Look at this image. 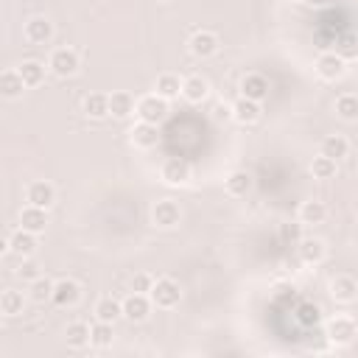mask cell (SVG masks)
Masks as SVG:
<instances>
[{
	"mask_svg": "<svg viewBox=\"0 0 358 358\" xmlns=\"http://www.w3.org/2000/svg\"><path fill=\"white\" fill-rule=\"evenodd\" d=\"M64 341L70 350H84L92 344V324L87 322H70L64 327Z\"/></svg>",
	"mask_w": 358,
	"mask_h": 358,
	"instance_id": "22",
	"label": "cell"
},
{
	"mask_svg": "<svg viewBox=\"0 0 358 358\" xmlns=\"http://www.w3.org/2000/svg\"><path fill=\"white\" fill-rule=\"evenodd\" d=\"M296 257L305 263V266H316L327 257V243L322 238H302L296 243Z\"/></svg>",
	"mask_w": 358,
	"mask_h": 358,
	"instance_id": "17",
	"label": "cell"
},
{
	"mask_svg": "<svg viewBox=\"0 0 358 358\" xmlns=\"http://www.w3.org/2000/svg\"><path fill=\"white\" fill-rule=\"evenodd\" d=\"M112 341H115L112 322H98L95 319V324H92V347L95 350H106V347H112Z\"/></svg>",
	"mask_w": 358,
	"mask_h": 358,
	"instance_id": "35",
	"label": "cell"
},
{
	"mask_svg": "<svg viewBox=\"0 0 358 358\" xmlns=\"http://www.w3.org/2000/svg\"><path fill=\"white\" fill-rule=\"evenodd\" d=\"M218 48H221L218 34H215V31H207V28L193 31L190 39H187V50H190L196 59H210V56L218 53Z\"/></svg>",
	"mask_w": 358,
	"mask_h": 358,
	"instance_id": "6",
	"label": "cell"
},
{
	"mask_svg": "<svg viewBox=\"0 0 358 358\" xmlns=\"http://www.w3.org/2000/svg\"><path fill=\"white\" fill-rule=\"evenodd\" d=\"M22 308H25V299H22V291H17V288H6L3 294H0V313L3 316H20L22 313Z\"/></svg>",
	"mask_w": 358,
	"mask_h": 358,
	"instance_id": "32",
	"label": "cell"
},
{
	"mask_svg": "<svg viewBox=\"0 0 358 358\" xmlns=\"http://www.w3.org/2000/svg\"><path fill=\"white\" fill-rule=\"evenodd\" d=\"M324 336H327V341L333 347H350L355 341V336H358V322L352 316H333L327 322Z\"/></svg>",
	"mask_w": 358,
	"mask_h": 358,
	"instance_id": "2",
	"label": "cell"
},
{
	"mask_svg": "<svg viewBox=\"0 0 358 358\" xmlns=\"http://www.w3.org/2000/svg\"><path fill=\"white\" fill-rule=\"evenodd\" d=\"M151 308H154L151 296H148V294H140V291H131V294L123 299V316H126L129 322H145L148 313H151Z\"/></svg>",
	"mask_w": 358,
	"mask_h": 358,
	"instance_id": "14",
	"label": "cell"
},
{
	"mask_svg": "<svg viewBox=\"0 0 358 358\" xmlns=\"http://www.w3.org/2000/svg\"><path fill=\"white\" fill-rule=\"evenodd\" d=\"M17 218H20V227L22 229H31L36 235H42L45 227H48V210L45 207H36V204H25Z\"/></svg>",
	"mask_w": 358,
	"mask_h": 358,
	"instance_id": "19",
	"label": "cell"
},
{
	"mask_svg": "<svg viewBox=\"0 0 358 358\" xmlns=\"http://www.w3.org/2000/svg\"><path fill=\"white\" fill-rule=\"evenodd\" d=\"M207 95H210V81L204 76L190 73L182 78V98L187 103H201V101H207Z\"/></svg>",
	"mask_w": 358,
	"mask_h": 358,
	"instance_id": "16",
	"label": "cell"
},
{
	"mask_svg": "<svg viewBox=\"0 0 358 358\" xmlns=\"http://www.w3.org/2000/svg\"><path fill=\"white\" fill-rule=\"evenodd\" d=\"M53 282H56V280L36 277V280L31 282V299H34V302H45V299H50V296H53Z\"/></svg>",
	"mask_w": 358,
	"mask_h": 358,
	"instance_id": "36",
	"label": "cell"
},
{
	"mask_svg": "<svg viewBox=\"0 0 358 358\" xmlns=\"http://www.w3.org/2000/svg\"><path fill=\"white\" fill-rule=\"evenodd\" d=\"M182 221V207L173 199H159L151 204V224L157 229H173Z\"/></svg>",
	"mask_w": 358,
	"mask_h": 358,
	"instance_id": "5",
	"label": "cell"
},
{
	"mask_svg": "<svg viewBox=\"0 0 358 358\" xmlns=\"http://www.w3.org/2000/svg\"><path fill=\"white\" fill-rule=\"evenodd\" d=\"M154 92L162 95L165 101H173L182 95V78L176 73H159L157 76V84H154Z\"/></svg>",
	"mask_w": 358,
	"mask_h": 358,
	"instance_id": "28",
	"label": "cell"
},
{
	"mask_svg": "<svg viewBox=\"0 0 358 358\" xmlns=\"http://www.w3.org/2000/svg\"><path fill=\"white\" fill-rule=\"evenodd\" d=\"M308 6H313V8H324V6H330L333 0H305Z\"/></svg>",
	"mask_w": 358,
	"mask_h": 358,
	"instance_id": "41",
	"label": "cell"
},
{
	"mask_svg": "<svg viewBox=\"0 0 358 358\" xmlns=\"http://www.w3.org/2000/svg\"><path fill=\"white\" fill-rule=\"evenodd\" d=\"M159 179L171 187H179L190 179V162L182 159V157H168L162 165H159Z\"/></svg>",
	"mask_w": 358,
	"mask_h": 358,
	"instance_id": "9",
	"label": "cell"
},
{
	"mask_svg": "<svg viewBox=\"0 0 358 358\" xmlns=\"http://www.w3.org/2000/svg\"><path fill=\"white\" fill-rule=\"evenodd\" d=\"M17 70H20L22 81H25V87H39L45 81V70L48 67L39 59H25L22 64H17Z\"/></svg>",
	"mask_w": 358,
	"mask_h": 358,
	"instance_id": "30",
	"label": "cell"
},
{
	"mask_svg": "<svg viewBox=\"0 0 358 358\" xmlns=\"http://www.w3.org/2000/svg\"><path fill=\"white\" fill-rule=\"evenodd\" d=\"M352 213H355V215H358V196H355V199H352Z\"/></svg>",
	"mask_w": 358,
	"mask_h": 358,
	"instance_id": "42",
	"label": "cell"
},
{
	"mask_svg": "<svg viewBox=\"0 0 358 358\" xmlns=\"http://www.w3.org/2000/svg\"><path fill=\"white\" fill-rule=\"evenodd\" d=\"M148 296H151L154 308L171 310V308H176L182 302V288H179V282L173 277H159V280H154V288L148 291Z\"/></svg>",
	"mask_w": 358,
	"mask_h": 358,
	"instance_id": "1",
	"label": "cell"
},
{
	"mask_svg": "<svg viewBox=\"0 0 358 358\" xmlns=\"http://www.w3.org/2000/svg\"><path fill=\"white\" fill-rule=\"evenodd\" d=\"M336 53L341 59H358V36L355 34H347L336 42Z\"/></svg>",
	"mask_w": 358,
	"mask_h": 358,
	"instance_id": "38",
	"label": "cell"
},
{
	"mask_svg": "<svg viewBox=\"0 0 358 358\" xmlns=\"http://www.w3.org/2000/svg\"><path fill=\"white\" fill-rule=\"evenodd\" d=\"M294 319H296L302 327H316V324L322 322V310H319V305H313V302H299L296 310H294Z\"/></svg>",
	"mask_w": 358,
	"mask_h": 358,
	"instance_id": "34",
	"label": "cell"
},
{
	"mask_svg": "<svg viewBox=\"0 0 358 358\" xmlns=\"http://www.w3.org/2000/svg\"><path fill=\"white\" fill-rule=\"evenodd\" d=\"M330 291V299L338 302V305H350V302H358V280L350 277V274H336L327 285Z\"/></svg>",
	"mask_w": 358,
	"mask_h": 358,
	"instance_id": "8",
	"label": "cell"
},
{
	"mask_svg": "<svg viewBox=\"0 0 358 358\" xmlns=\"http://www.w3.org/2000/svg\"><path fill=\"white\" fill-rule=\"evenodd\" d=\"M154 288V277L151 274H145V271H140V274H134V280H131V291H140V294H148Z\"/></svg>",
	"mask_w": 358,
	"mask_h": 358,
	"instance_id": "39",
	"label": "cell"
},
{
	"mask_svg": "<svg viewBox=\"0 0 358 358\" xmlns=\"http://www.w3.org/2000/svg\"><path fill=\"white\" fill-rule=\"evenodd\" d=\"M14 274L22 280V282H34L36 277H42V271H39V266L31 260V257H20V266L14 268Z\"/></svg>",
	"mask_w": 358,
	"mask_h": 358,
	"instance_id": "37",
	"label": "cell"
},
{
	"mask_svg": "<svg viewBox=\"0 0 358 358\" xmlns=\"http://www.w3.org/2000/svg\"><path fill=\"white\" fill-rule=\"evenodd\" d=\"M134 115H137L140 120H145V123H154V126H159V123L168 117V101H165L162 95H157V92H148V95L137 98Z\"/></svg>",
	"mask_w": 358,
	"mask_h": 358,
	"instance_id": "3",
	"label": "cell"
},
{
	"mask_svg": "<svg viewBox=\"0 0 358 358\" xmlns=\"http://www.w3.org/2000/svg\"><path fill=\"white\" fill-rule=\"evenodd\" d=\"M255 187V176L249 171H232L227 179H224V190L232 196V199H243L249 196Z\"/></svg>",
	"mask_w": 358,
	"mask_h": 358,
	"instance_id": "21",
	"label": "cell"
},
{
	"mask_svg": "<svg viewBox=\"0 0 358 358\" xmlns=\"http://www.w3.org/2000/svg\"><path fill=\"white\" fill-rule=\"evenodd\" d=\"M241 95L243 98H249V101H266L268 98V90H271V84H268V78L263 76V73H246L243 78H241Z\"/></svg>",
	"mask_w": 358,
	"mask_h": 358,
	"instance_id": "15",
	"label": "cell"
},
{
	"mask_svg": "<svg viewBox=\"0 0 358 358\" xmlns=\"http://www.w3.org/2000/svg\"><path fill=\"white\" fill-rule=\"evenodd\" d=\"M25 201L50 210L53 201H56V187H53L48 179H34V182H28V187H25Z\"/></svg>",
	"mask_w": 358,
	"mask_h": 358,
	"instance_id": "13",
	"label": "cell"
},
{
	"mask_svg": "<svg viewBox=\"0 0 358 358\" xmlns=\"http://www.w3.org/2000/svg\"><path fill=\"white\" fill-rule=\"evenodd\" d=\"M213 117H215V120H227V117H232V106H227V103H218V106L213 109Z\"/></svg>",
	"mask_w": 358,
	"mask_h": 358,
	"instance_id": "40",
	"label": "cell"
},
{
	"mask_svg": "<svg viewBox=\"0 0 358 358\" xmlns=\"http://www.w3.org/2000/svg\"><path fill=\"white\" fill-rule=\"evenodd\" d=\"M134 106H137V101L126 90H117V92L109 95V115L117 117V120H126L129 115H134Z\"/></svg>",
	"mask_w": 358,
	"mask_h": 358,
	"instance_id": "24",
	"label": "cell"
},
{
	"mask_svg": "<svg viewBox=\"0 0 358 358\" xmlns=\"http://www.w3.org/2000/svg\"><path fill=\"white\" fill-rule=\"evenodd\" d=\"M333 112H336L338 120H344V123H355V120H358V95H355V92H344V95H338L336 103H333Z\"/></svg>",
	"mask_w": 358,
	"mask_h": 358,
	"instance_id": "27",
	"label": "cell"
},
{
	"mask_svg": "<svg viewBox=\"0 0 358 358\" xmlns=\"http://www.w3.org/2000/svg\"><path fill=\"white\" fill-rule=\"evenodd\" d=\"M260 115H263L260 101H249V98L241 95V98L232 103V120L241 123V126H252V123H257Z\"/></svg>",
	"mask_w": 358,
	"mask_h": 358,
	"instance_id": "18",
	"label": "cell"
},
{
	"mask_svg": "<svg viewBox=\"0 0 358 358\" xmlns=\"http://www.w3.org/2000/svg\"><path fill=\"white\" fill-rule=\"evenodd\" d=\"M95 319L98 322H117L120 316H123V302L120 299H115V296H101L98 302H95Z\"/></svg>",
	"mask_w": 358,
	"mask_h": 358,
	"instance_id": "26",
	"label": "cell"
},
{
	"mask_svg": "<svg viewBox=\"0 0 358 358\" xmlns=\"http://www.w3.org/2000/svg\"><path fill=\"white\" fill-rule=\"evenodd\" d=\"M310 173H313V179L327 182V179H333V176L338 173V159L319 154V157H313V162H310Z\"/></svg>",
	"mask_w": 358,
	"mask_h": 358,
	"instance_id": "33",
	"label": "cell"
},
{
	"mask_svg": "<svg viewBox=\"0 0 358 358\" xmlns=\"http://www.w3.org/2000/svg\"><path fill=\"white\" fill-rule=\"evenodd\" d=\"M50 36H53V22L48 17H31L22 25V39L28 45H48Z\"/></svg>",
	"mask_w": 358,
	"mask_h": 358,
	"instance_id": "12",
	"label": "cell"
},
{
	"mask_svg": "<svg viewBox=\"0 0 358 358\" xmlns=\"http://www.w3.org/2000/svg\"><path fill=\"white\" fill-rule=\"evenodd\" d=\"M81 299V285L73 280V277H62L53 282V296L50 302L59 305V308H76Z\"/></svg>",
	"mask_w": 358,
	"mask_h": 358,
	"instance_id": "11",
	"label": "cell"
},
{
	"mask_svg": "<svg viewBox=\"0 0 358 358\" xmlns=\"http://www.w3.org/2000/svg\"><path fill=\"white\" fill-rule=\"evenodd\" d=\"M313 70L322 81H338L347 73V59H341L336 50H327V53H319Z\"/></svg>",
	"mask_w": 358,
	"mask_h": 358,
	"instance_id": "7",
	"label": "cell"
},
{
	"mask_svg": "<svg viewBox=\"0 0 358 358\" xmlns=\"http://www.w3.org/2000/svg\"><path fill=\"white\" fill-rule=\"evenodd\" d=\"M129 140H131V145H134V148L148 151V148H154V145H157L159 134H157V126H154V123L140 120V123H134V126L129 129Z\"/></svg>",
	"mask_w": 358,
	"mask_h": 358,
	"instance_id": "20",
	"label": "cell"
},
{
	"mask_svg": "<svg viewBox=\"0 0 358 358\" xmlns=\"http://www.w3.org/2000/svg\"><path fill=\"white\" fill-rule=\"evenodd\" d=\"M299 221L302 224H322L327 218V204L324 201H316V199H308L299 204Z\"/></svg>",
	"mask_w": 358,
	"mask_h": 358,
	"instance_id": "31",
	"label": "cell"
},
{
	"mask_svg": "<svg viewBox=\"0 0 358 358\" xmlns=\"http://www.w3.org/2000/svg\"><path fill=\"white\" fill-rule=\"evenodd\" d=\"M22 92H25V81H22L20 70H3V76H0V95L6 101H17V98H22Z\"/></svg>",
	"mask_w": 358,
	"mask_h": 358,
	"instance_id": "23",
	"label": "cell"
},
{
	"mask_svg": "<svg viewBox=\"0 0 358 358\" xmlns=\"http://www.w3.org/2000/svg\"><path fill=\"white\" fill-rule=\"evenodd\" d=\"M78 67H81V59L73 48H56L48 59V70L59 78H73L78 73Z\"/></svg>",
	"mask_w": 358,
	"mask_h": 358,
	"instance_id": "4",
	"label": "cell"
},
{
	"mask_svg": "<svg viewBox=\"0 0 358 358\" xmlns=\"http://www.w3.org/2000/svg\"><path fill=\"white\" fill-rule=\"evenodd\" d=\"M319 154L324 157H333V159H344L350 154V140L344 134H327L319 145Z\"/></svg>",
	"mask_w": 358,
	"mask_h": 358,
	"instance_id": "29",
	"label": "cell"
},
{
	"mask_svg": "<svg viewBox=\"0 0 358 358\" xmlns=\"http://www.w3.org/2000/svg\"><path fill=\"white\" fill-rule=\"evenodd\" d=\"M157 3H173V0H157Z\"/></svg>",
	"mask_w": 358,
	"mask_h": 358,
	"instance_id": "43",
	"label": "cell"
},
{
	"mask_svg": "<svg viewBox=\"0 0 358 358\" xmlns=\"http://www.w3.org/2000/svg\"><path fill=\"white\" fill-rule=\"evenodd\" d=\"M81 109H84L87 117L103 120V117H109V95H106V92H90V95L84 98Z\"/></svg>",
	"mask_w": 358,
	"mask_h": 358,
	"instance_id": "25",
	"label": "cell"
},
{
	"mask_svg": "<svg viewBox=\"0 0 358 358\" xmlns=\"http://www.w3.org/2000/svg\"><path fill=\"white\" fill-rule=\"evenodd\" d=\"M6 246H8V252L17 255V257H34V252H36V246H39V235L20 227V229H14V232L8 235Z\"/></svg>",
	"mask_w": 358,
	"mask_h": 358,
	"instance_id": "10",
	"label": "cell"
}]
</instances>
